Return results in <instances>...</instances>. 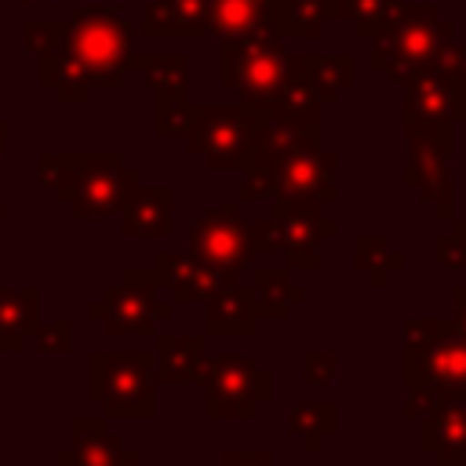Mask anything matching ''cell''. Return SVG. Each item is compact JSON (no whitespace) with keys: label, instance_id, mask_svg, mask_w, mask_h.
<instances>
[{"label":"cell","instance_id":"obj_1","mask_svg":"<svg viewBox=\"0 0 466 466\" xmlns=\"http://www.w3.org/2000/svg\"><path fill=\"white\" fill-rule=\"evenodd\" d=\"M135 55V29L116 18V11H80L76 22L62 25V40L40 62V80H47L62 102H84L91 87H109L120 80Z\"/></svg>","mask_w":466,"mask_h":466},{"label":"cell","instance_id":"obj_2","mask_svg":"<svg viewBox=\"0 0 466 466\" xmlns=\"http://www.w3.org/2000/svg\"><path fill=\"white\" fill-rule=\"evenodd\" d=\"M404 419H419L444 400L466 397V335L455 320L404 324Z\"/></svg>","mask_w":466,"mask_h":466},{"label":"cell","instance_id":"obj_3","mask_svg":"<svg viewBox=\"0 0 466 466\" xmlns=\"http://www.w3.org/2000/svg\"><path fill=\"white\" fill-rule=\"evenodd\" d=\"M40 182L55 189L62 204H69L73 218H102L120 208L131 186H138V171L124 167L116 153L106 157H40Z\"/></svg>","mask_w":466,"mask_h":466},{"label":"cell","instance_id":"obj_4","mask_svg":"<svg viewBox=\"0 0 466 466\" xmlns=\"http://www.w3.org/2000/svg\"><path fill=\"white\" fill-rule=\"evenodd\" d=\"M295 73H299V58H291L280 47V33L273 29L226 40L222 47L226 87H233L244 98V106H255L262 113H269L273 98L295 80Z\"/></svg>","mask_w":466,"mask_h":466},{"label":"cell","instance_id":"obj_5","mask_svg":"<svg viewBox=\"0 0 466 466\" xmlns=\"http://www.w3.org/2000/svg\"><path fill=\"white\" fill-rule=\"evenodd\" d=\"M87 397L109 419H149L157 408L153 353H91Z\"/></svg>","mask_w":466,"mask_h":466},{"label":"cell","instance_id":"obj_6","mask_svg":"<svg viewBox=\"0 0 466 466\" xmlns=\"http://www.w3.org/2000/svg\"><path fill=\"white\" fill-rule=\"evenodd\" d=\"M262 116L266 113L255 106H189L182 135L211 171L248 167Z\"/></svg>","mask_w":466,"mask_h":466},{"label":"cell","instance_id":"obj_7","mask_svg":"<svg viewBox=\"0 0 466 466\" xmlns=\"http://www.w3.org/2000/svg\"><path fill=\"white\" fill-rule=\"evenodd\" d=\"M164 284L153 269H124L120 284L106 288L98 302H91V317L106 335H157V320L171 317L175 302H160Z\"/></svg>","mask_w":466,"mask_h":466},{"label":"cell","instance_id":"obj_8","mask_svg":"<svg viewBox=\"0 0 466 466\" xmlns=\"http://www.w3.org/2000/svg\"><path fill=\"white\" fill-rule=\"evenodd\" d=\"M200 382L208 390V397H204L208 419H251L258 411V404L269 400V393H273L269 371L258 360L237 357V353L208 357Z\"/></svg>","mask_w":466,"mask_h":466},{"label":"cell","instance_id":"obj_9","mask_svg":"<svg viewBox=\"0 0 466 466\" xmlns=\"http://www.w3.org/2000/svg\"><path fill=\"white\" fill-rule=\"evenodd\" d=\"M441 33H448V25L437 18L433 7H404L397 11L386 29L375 36V51H371V62L375 58H386L379 69H386V76H397V80H408L415 69H426L433 62V55L441 51Z\"/></svg>","mask_w":466,"mask_h":466},{"label":"cell","instance_id":"obj_10","mask_svg":"<svg viewBox=\"0 0 466 466\" xmlns=\"http://www.w3.org/2000/svg\"><path fill=\"white\" fill-rule=\"evenodd\" d=\"M189 251L211 266L222 280H237L244 273V266L255 258V244H251V222L240 218L237 204H218L208 208L200 218H193L189 226Z\"/></svg>","mask_w":466,"mask_h":466},{"label":"cell","instance_id":"obj_11","mask_svg":"<svg viewBox=\"0 0 466 466\" xmlns=\"http://www.w3.org/2000/svg\"><path fill=\"white\" fill-rule=\"evenodd\" d=\"M335 167H339V157L324 153V149H320V138L299 146V149L277 167V193H273V200L313 204V208L335 204V197H339Z\"/></svg>","mask_w":466,"mask_h":466},{"label":"cell","instance_id":"obj_12","mask_svg":"<svg viewBox=\"0 0 466 466\" xmlns=\"http://www.w3.org/2000/svg\"><path fill=\"white\" fill-rule=\"evenodd\" d=\"M269 218L280 233V251L295 269H320V240L339 233V222L313 204H288L277 200Z\"/></svg>","mask_w":466,"mask_h":466},{"label":"cell","instance_id":"obj_13","mask_svg":"<svg viewBox=\"0 0 466 466\" xmlns=\"http://www.w3.org/2000/svg\"><path fill=\"white\" fill-rule=\"evenodd\" d=\"M404 116L437 120V124L462 120L466 116V84L437 73L433 66L415 69L408 76V106H404Z\"/></svg>","mask_w":466,"mask_h":466},{"label":"cell","instance_id":"obj_14","mask_svg":"<svg viewBox=\"0 0 466 466\" xmlns=\"http://www.w3.org/2000/svg\"><path fill=\"white\" fill-rule=\"evenodd\" d=\"M419 444L441 466H466V397L430 408L419 419Z\"/></svg>","mask_w":466,"mask_h":466},{"label":"cell","instance_id":"obj_15","mask_svg":"<svg viewBox=\"0 0 466 466\" xmlns=\"http://www.w3.org/2000/svg\"><path fill=\"white\" fill-rule=\"evenodd\" d=\"M153 262H157L153 273H157V280L164 284V291L171 295L175 306L208 299V295L218 288V280H222V277H218L211 266H204L193 251H160Z\"/></svg>","mask_w":466,"mask_h":466},{"label":"cell","instance_id":"obj_16","mask_svg":"<svg viewBox=\"0 0 466 466\" xmlns=\"http://www.w3.org/2000/svg\"><path fill=\"white\" fill-rule=\"evenodd\" d=\"M171 186H131L120 200L124 237H167L171 233Z\"/></svg>","mask_w":466,"mask_h":466},{"label":"cell","instance_id":"obj_17","mask_svg":"<svg viewBox=\"0 0 466 466\" xmlns=\"http://www.w3.org/2000/svg\"><path fill=\"white\" fill-rule=\"evenodd\" d=\"M258 320L262 317L251 288L237 280H218V288L208 295V317H204L208 335H251Z\"/></svg>","mask_w":466,"mask_h":466},{"label":"cell","instance_id":"obj_18","mask_svg":"<svg viewBox=\"0 0 466 466\" xmlns=\"http://www.w3.org/2000/svg\"><path fill=\"white\" fill-rule=\"evenodd\" d=\"M62 466H138V455L127 451L116 433H106L102 419H76L69 451H58Z\"/></svg>","mask_w":466,"mask_h":466},{"label":"cell","instance_id":"obj_19","mask_svg":"<svg viewBox=\"0 0 466 466\" xmlns=\"http://www.w3.org/2000/svg\"><path fill=\"white\" fill-rule=\"evenodd\" d=\"M204 360H208L204 335H157V346H153L157 382H167V386L200 382Z\"/></svg>","mask_w":466,"mask_h":466},{"label":"cell","instance_id":"obj_20","mask_svg":"<svg viewBox=\"0 0 466 466\" xmlns=\"http://www.w3.org/2000/svg\"><path fill=\"white\" fill-rule=\"evenodd\" d=\"M277 7L280 0H208V25L222 33V40H237L262 29L277 33Z\"/></svg>","mask_w":466,"mask_h":466},{"label":"cell","instance_id":"obj_21","mask_svg":"<svg viewBox=\"0 0 466 466\" xmlns=\"http://www.w3.org/2000/svg\"><path fill=\"white\" fill-rule=\"evenodd\" d=\"M36 288H0V353L22 350L29 335H36Z\"/></svg>","mask_w":466,"mask_h":466},{"label":"cell","instance_id":"obj_22","mask_svg":"<svg viewBox=\"0 0 466 466\" xmlns=\"http://www.w3.org/2000/svg\"><path fill=\"white\" fill-rule=\"evenodd\" d=\"M208 29V0H153L146 15V33H204Z\"/></svg>","mask_w":466,"mask_h":466},{"label":"cell","instance_id":"obj_23","mask_svg":"<svg viewBox=\"0 0 466 466\" xmlns=\"http://www.w3.org/2000/svg\"><path fill=\"white\" fill-rule=\"evenodd\" d=\"M251 291L258 302V317H284L291 302L302 299V288L291 284L288 266H258L251 273Z\"/></svg>","mask_w":466,"mask_h":466},{"label":"cell","instance_id":"obj_24","mask_svg":"<svg viewBox=\"0 0 466 466\" xmlns=\"http://www.w3.org/2000/svg\"><path fill=\"white\" fill-rule=\"evenodd\" d=\"M288 430L295 437H302V444L309 451H317L324 444V437L339 430V404H331V400H299L288 411Z\"/></svg>","mask_w":466,"mask_h":466},{"label":"cell","instance_id":"obj_25","mask_svg":"<svg viewBox=\"0 0 466 466\" xmlns=\"http://www.w3.org/2000/svg\"><path fill=\"white\" fill-rule=\"evenodd\" d=\"M353 262H357V269L368 273V280L375 288H382L390 280V273L404 266V251H393L386 237H357L353 240Z\"/></svg>","mask_w":466,"mask_h":466},{"label":"cell","instance_id":"obj_26","mask_svg":"<svg viewBox=\"0 0 466 466\" xmlns=\"http://www.w3.org/2000/svg\"><path fill=\"white\" fill-rule=\"evenodd\" d=\"M146 80L157 91V102L164 98H186V62L178 55H153L142 62Z\"/></svg>","mask_w":466,"mask_h":466},{"label":"cell","instance_id":"obj_27","mask_svg":"<svg viewBox=\"0 0 466 466\" xmlns=\"http://www.w3.org/2000/svg\"><path fill=\"white\" fill-rule=\"evenodd\" d=\"M400 0H357V7H346L342 15H357V33L360 36H379L386 22L397 15Z\"/></svg>","mask_w":466,"mask_h":466},{"label":"cell","instance_id":"obj_28","mask_svg":"<svg viewBox=\"0 0 466 466\" xmlns=\"http://www.w3.org/2000/svg\"><path fill=\"white\" fill-rule=\"evenodd\" d=\"M437 258L444 269H466V218L451 222V233L437 237Z\"/></svg>","mask_w":466,"mask_h":466},{"label":"cell","instance_id":"obj_29","mask_svg":"<svg viewBox=\"0 0 466 466\" xmlns=\"http://www.w3.org/2000/svg\"><path fill=\"white\" fill-rule=\"evenodd\" d=\"M335 371H339V353H331V350H317V353H306V357H302V379H306L309 386L331 382Z\"/></svg>","mask_w":466,"mask_h":466},{"label":"cell","instance_id":"obj_30","mask_svg":"<svg viewBox=\"0 0 466 466\" xmlns=\"http://www.w3.org/2000/svg\"><path fill=\"white\" fill-rule=\"evenodd\" d=\"M69 342H73L69 320H55V324H47V328H36V346H40V353H66Z\"/></svg>","mask_w":466,"mask_h":466},{"label":"cell","instance_id":"obj_31","mask_svg":"<svg viewBox=\"0 0 466 466\" xmlns=\"http://www.w3.org/2000/svg\"><path fill=\"white\" fill-rule=\"evenodd\" d=\"M218 466H273L269 451H226Z\"/></svg>","mask_w":466,"mask_h":466},{"label":"cell","instance_id":"obj_32","mask_svg":"<svg viewBox=\"0 0 466 466\" xmlns=\"http://www.w3.org/2000/svg\"><path fill=\"white\" fill-rule=\"evenodd\" d=\"M451 299H455V328L466 335V284H462V288H455V291H451Z\"/></svg>","mask_w":466,"mask_h":466},{"label":"cell","instance_id":"obj_33","mask_svg":"<svg viewBox=\"0 0 466 466\" xmlns=\"http://www.w3.org/2000/svg\"><path fill=\"white\" fill-rule=\"evenodd\" d=\"M0 157H4V124H0Z\"/></svg>","mask_w":466,"mask_h":466}]
</instances>
